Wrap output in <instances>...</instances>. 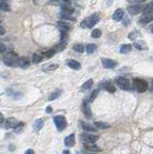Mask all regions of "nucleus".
Segmentation results:
<instances>
[{"label":"nucleus","instance_id":"2","mask_svg":"<svg viewBox=\"0 0 153 154\" xmlns=\"http://www.w3.org/2000/svg\"><path fill=\"white\" fill-rule=\"evenodd\" d=\"M98 21H99V16L98 14H93L92 16H90L88 19H84L81 22V27L82 28H93Z\"/></svg>","mask_w":153,"mask_h":154},{"label":"nucleus","instance_id":"32","mask_svg":"<svg viewBox=\"0 0 153 154\" xmlns=\"http://www.w3.org/2000/svg\"><path fill=\"white\" fill-rule=\"evenodd\" d=\"M55 53H56V49H55V47H53V48H50L49 50H47L46 52H44L43 55L46 56V58L49 59L55 55Z\"/></svg>","mask_w":153,"mask_h":154},{"label":"nucleus","instance_id":"37","mask_svg":"<svg viewBox=\"0 0 153 154\" xmlns=\"http://www.w3.org/2000/svg\"><path fill=\"white\" fill-rule=\"evenodd\" d=\"M138 32L137 31H133V32H131L129 35H128V39H131V41H134L135 39L137 38V36H138Z\"/></svg>","mask_w":153,"mask_h":154},{"label":"nucleus","instance_id":"24","mask_svg":"<svg viewBox=\"0 0 153 154\" xmlns=\"http://www.w3.org/2000/svg\"><path fill=\"white\" fill-rule=\"evenodd\" d=\"M61 94H62V91H61V90H58V91H56V92H52L51 94H49V96H48V100H49V101L55 100V99H57V98H59L60 96H61Z\"/></svg>","mask_w":153,"mask_h":154},{"label":"nucleus","instance_id":"6","mask_svg":"<svg viewBox=\"0 0 153 154\" xmlns=\"http://www.w3.org/2000/svg\"><path fill=\"white\" fill-rule=\"evenodd\" d=\"M98 140H99V137L94 134L83 133L81 135V141L85 144H96Z\"/></svg>","mask_w":153,"mask_h":154},{"label":"nucleus","instance_id":"39","mask_svg":"<svg viewBox=\"0 0 153 154\" xmlns=\"http://www.w3.org/2000/svg\"><path fill=\"white\" fill-rule=\"evenodd\" d=\"M6 33V30L4 27H2L1 25H0V36H3V35H5Z\"/></svg>","mask_w":153,"mask_h":154},{"label":"nucleus","instance_id":"36","mask_svg":"<svg viewBox=\"0 0 153 154\" xmlns=\"http://www.w3.org/2000/svg\"><path fill=\"white\" fill-rule=\"evenodd\" d=\"M143 12H146L147 13V14H151V12H152V2H150L148 5H146V8H143Z\"/></svg>","mask_w":153,"mask_h":154},{"label":"nucleus","instance_id":"16","mask_svg":"<svg viewBox=\"0 0 153 154\" xmlns=\"http://www.w3.org/2000/svg\"><path fill=\"white\" fill-rule=\"evenodd\" d=\"M152 19H153V16L151 14H146L145 16H143L140 20H139V24H141V25H146L147 23H149L152 21Z\"/></svg>","mask_w":153,"mask_h":154},{"label":"nucleus","instance_id":"9","mask_svg":"<svg viewBox=\"0 0 153 154\" xmlns=\"http://www.w3.org/2000/svg\"><path fill=\"white\" fill-rule=\"evenodd\" d=\"M19 121H16L15 118H9L8 120L5 121V123H4V128L5 129H11V128H16V126L17 125V123H19Z\"/></svg>","mask_w":153,"mask_h":154},{"label":"nucleus","instance_id":"20","mask_svg":"<svg viewBox=\"0 0 153 154\" xmlns=\"http://www.w3.org/2000/svg\"><path fill=\"white\" fill-rule=\"evenodd\" d=\"M58 26L62 29V31H65V32H67V31H69L71 29V26L70 24L66 23V21H58Z\"/></svg>","mask_w":153,"mask_h":154},{"label":"nucleus","instance_id":"17","mask_svg":"<svg viewBox=\"0 0 153 154\" xmlns=\"http://www.w3.org/2000/svg\"><path fill=\"white\" fill-rule=\"evenodd\" d=\"M123 16H124V12L122 9H116L113 14V19L116 21H119L122 19Z\"/></svg>","mask_w":153,"mask_h":154},{"label":"nucleus","instance_id":"14","mask_svg":"<svg viewBox=\"0 0 153 154\" xmlns=\"http://www.w3.org/2000/svg\"><path fill=\"white\" fill-rule=\"evenodd\" d=\"M16 65H19V67L21 68H29L30 62L28 61V59L25 58V57H21V58H19V60H17Z\"/></svg>","mask_w":153,"mask_h":154},{"label":"nucleus","instance_id":"34","mask_svg":"<svg viewBox=\"0 0 153 154\" xmlns=\"http://www.w3.org/2000/svg\"><path fill=\"white\" fill-rule=\"evenodd\" d=\"M101 31L99 29H94L93 32H92V37L94 38V39H98V38H100L101 37Z\"/></svg>","mask_w":153,"mask_h":154},{"label":"nucleus","instance_id":"44","mask_svg":"<svg viewBox=\"0 0 153 154\" xmlns=\"http://www.w3.org/2000/svg\"><path fill=\"white\" fill-rule=\"evenodd\" d=\"M63 153H64V154H70V152L69 150H64V151H63Z\"/></svg>","mask_w":153,"mask_h":154},{"label":"nucleus","instance_id":"11","mask_svg":"<svg viewBox=\"0 0 153 154\" xmlns=\"http://www.w3.org/2000/svg\"><path fill=\"white\" fill-rule=\"evenodd\" d=\"M80 124H81V127H82V129L84 131H86V132H96V128L93 124H91V123L83 121H80Z\"/></svg>","mask_w":153,"mask_h":154},{"label":"nucleus","instance_id":"29","mask_svg":"<svg viewBox=\"0 0 153 154\" xmlns=\"http://www.w3.org/2000/svg\"><path fill=\"white\" fill-rule=\"evenodd\" d=\"M73 50L78 52V53H83V52L85 51V46L82 45V43H75V45L72 46Z\"/></svg>","mask_w":153,"mask_h":154},{"label":"nucleus","instance_id":"23","mask_svg":"<svg viewBox=\"0 0 153 154\" xmlns=\"http://www.w3.org/2000/svg\"><path fill=\"white\" fill-rule=\"evenodd\" d=\"M58 68H59V65H56V64H49L47 65H46L43 70V71H46V72H48V71H54V70H56Z\"/></svg>","mask_w":153,"mask_h":154},{"label":"nucleus","instance_id":"3","mask_svg":"<svg viewBox=\"0 0 153 154\" xmlns=\"http://www.w3.org/2000/svg\"><path fill=\"white\" fill-rule=\"evenodd\" d=\"M133 85L138 92H145L148 89V83L145 79L142 78H134Z\"/></svg>","mask_w":153,"mask_h":154},{"label":"nucleus","instance_id":"40","mask_svg":"<svg viewBox=\"0 0 153 154\" xmlns=\"http://www.w3.org/2000/svg\"><path fill=\"white\" fill-rule=\"evenodd\" d=\"M24 154H35V151L33 150V149L29 148V149H27V150L25 151V153H24Z\"/></svg>","mask_w":153,"mask_h":154},{"label":"nucleus","instance_id":"13","mask_svg":"<svg viewBox=\"0 0 153 154\" xmlns=\"http://www.w3.org/2000/svg\"><path fill=\"white\" fill-rule=\"evenodd\" d=\"M84 148L86 149L87 151H91V152H100L101 148L99 147H97L96 144H84Z\"/></svg>","mask_w":153,"mask_h":154},{"label":"nucleus","instance_id":"7","mask_svg":"<svg viewBox=\"0 0 153 154\" xmlns=\"http://www.w3.org/2000/svg\"><path fill=\"white\" fill-rule=\"evenodd\" d=\"M101 63H102V65L103 68H115L116 67V65H118V63H116V61L112 60V59H107V58H102L101 59Z\"/></svg>","mask_w":153,"mask_h":154},{"label":"nucleus","instance_id":"4","mask_svg":"<svg viewBox=\"0 0 153 154\" xmlns=\"http://www.w3.org/2000/svg\"><path fill=\"white\" fill-rule=\"evenodd\" d=\"M116 84L120 90L122 91H128L131 89V82L128 78L123 76H119L116 78Z\"/></svg>","mask_w":153,"mask_h":154},{"label":"nucleus","instance_id":"43","mask_svg":"<svg viewBox=\"0 0 153 154\" xmlns=\"http://www.w3.org/2000/svg\"><path fill=\"white\" fill-rule=\"evenodd\" d=\"M6 50V46L4 45H0V52H4Z\"/></svg>","mask_w":153,"mask_h":154},{"label":"nucleus","instance_id":"21","mask_svg":"<svg viewBox=\"0 0 153 154\" xmlns=\"http://www.w3.org/2000/svg\"><path fill=\"white\" fill-rule=\"evenodd\" d=\"M62 10L64 11V14H66V15H72L74 13V8H72L71 6H67V5H64V4H62Z\"/></svg>","mask_w":153,"mask_h":154},{"label":"nucleus","instance_id":"8","mask_svg":"<svg viewBox=\"0 0 153 154\" xmlns=\"http://www.w3.org/2000/svg\"><path fill=\"white\" fill-rule=\"evenodd\" d=\"M81 108H82V112L84 113V115L86 116L87 118H92L93 116V113H92V110H91V107H90V104L87 100H84L82 102V106H81Z\"/></svg>","mask_w":153,"mask_h":154},{"label":"nucleus","instance_id":"41","mask_svg":"<svg viewBox=\"0 0 153 154\" xmlns=\"http://www.w3.org/2000/svg\"><path fill=\"white\" fill-rule=\"evenodd\" d=\"M4 121H5V118H4L2 113H0V124H1V123H3Z\"/></svg>","mask_w":153,"mask_h":154},{"label":"nucleus","instance_id":"12","mask_svg":"<svg viewBox=\"0 0 153 154\" xmlns=\"http://www.w3.org/2000/svg\"><path fill=\"white\" fill-rule=\"evenodd\" d=\"M75 144V134L72 133L65 138V146L66 147H72Z\"/></svg>","mask_w":153,"mask_h":154},{"label":"nucleus","instance_id":"38","mask_svg":"<svg viewBox=\"0 0 153 154\" xmlns=\"http://www.w3.org/2000/svg\"><path fill=\"white\" fill-rule=\"evenodd\" d=\"M127 1L129 3H131L132 5H133V4H134V5H140V4L145 2L146 0H127Z\"/></svg>","mask_w":153,"mask_h":154},{"label":"nucleus","instance_id":"5","mask_svg":"<svg viewBox=\"0 0 153 154\" xmlns=\"http://www.w3.org/2000/svg\"><path fill=\"white\" fill-rule=\"evenodd\" d=\"M53 121L55 123V126L58 131H63L66 129V127L67 125V121L66 120V118L64 116L58 115L53 118Z\"/></svg>","mask_w":153,"mask_h":154},{"label":"nucleus","instance_id":"27","mask_svg":"<svg viewBox=\"0 0 153 154\" xmlns=\"http://www.w3.org/2000/svg\"><path fill=\"white\" fill-rule=\"evenodd\" d=\"M103 88L109 92H116V87H114V85H112L111 82L104 83V84H103Z\"/></svg>","mask_w":153,"mask_h":154},{"label":"nucleus","instance_id":"18","mask_svg":"<svg viewBox=\"0 0 153 154\" xmlns=\"http://www.w3.org/2000/svg\"><path fill=\"white\" fill-rule=\"evenodd\" d=\"M43 124H44V122H43V121L42 120V118H38V120H36L34 121V123H33V128H34L35 131L39 132V131L42 130Z\"/></svg>","mask_w":153,"mask_h":154},{"label":"nucleus","instance_id":"10","mask_svg":"<svg viewBox=\"0 0 153 154\" xmlns=\"http://www.w3.org/2000/svg\"><path fill=\"white\" fill-rule=\"evenodd\" d=\"M143 10V7L141 5H130L127 7V11L130 15H137Z\"/></svg>","mask_w":153,"mask_h":154},{"label":"nucleus","instance_id":"45","mask_svg":"<svg viewBox=\"0 0 153 154\" xmlns=\"http://www.w3.org/2000/svg\"><path fill=\"white\" fill-rule=\"evenodd\" d=\"M75 154H79V152H78V151H76V152H75Z\"/></svg>","mask_w":153,"mask_h":154},{"label":"nucleus","instance_id":"33","mask_svg":"<svg viewBox=\"0 0 153 154\" xmlns=\"http://www.w3.org/2000/svg\"><path fill=\"white\" fill-rule=\"evenodd\" d=\"M61 19H66V20H69V21H76V19L73 16H71L69 15H66V14H61Z\"/></svg>","mask_w":153,"mask_h":154},{"label":"nucleus","instance_id":"35","mask_svg":"<svg viewBox=\"0 0 153 154\" xmlns=\"http://www.w3.org/2000/svg\"><path fill=\"white\" fill-rule=\"evenodd\" d=\"M98 92H99V90H94L92 92V94H91V96H90V99H89L90 102H93V100L96 99V97L97 94H98Z\"/></svg>","mask_w":153,"mask_h":154},{"label":"nucleus","instance_id":"22","mask_svg":"<svg viewBox=\"0 0 153 154\" xmlns=\"http://www.w3.org/2000/svg\"><path fill=\"white\" fill-rule=\"evenodd\" d=\"M131 50H132V45H123L120 46L119 52L121 54H126V53H129Z\"/></svg>","mask_w":153,"mask_h":154},{"label":"nucleus","instance_id":"31","mask_svg":"<svg viewBox=\"0 0 153 154\" xmlns=\"http://www.w3.org/2000/svg\"><path fill=\"white\" fill-rule=\"evenodd\" d=\"M31 61H32L33 64H40V62H43V57L39 55V54H33L31 57Z\"/></svg>","mask_w":153,"mask_h":154},{"label":"nucleus","instance_id":"26","mask_svg":"<svg viewBox=\"0 0 153 154\" xmlns=\"http://www.w3.org/2000/svg\"><path fill=\"white\" fill-rule=\"evenodd\" d=\"M93 79H89V80H87L82 85V90L83 91H88L93 87Z\"/></svg>","mask_w":153,"mask_h":154},{"label":"nucleus","instance_id":"46","mask_svg":"<svg viewBox=\"0 0 153 154\" xmlns=\"http://www.w3.org/2000/svg\"><path fill=\"white\" fill-rule=\"evenodd\" d=\"M90 154H93V153H90Z\"/></svg>","mask_w":153,"mask_h":154},{"label":"nucleus","instance_id":"1","mask_svg":"<svg viewBox=\"0 0 153 154\" xmlns=\"http://www.w3.org/2000/svg\"><path fill=\"white\" fill-rule=\"evenodd\" d=\"M17 60H19V56L15 52H7L3 56L4 64L8 65V67H15V65H16Z\"/></svg>","mask_w":153,"mask_h":154},{"label":"nucleus","instance_id":"30","mask_svg":"<svg viewBox=\"0 0 153 154\" xmlns=\"http://www.w3.org/2000/svg\"><path fill=\"white\" fill-rule=\"evenodd\" d=\"M96 48H97L96 45H94V43H89L86 46V51L88 54H92L96 50Z\"/></svg>","mask_w":153,"mask_h":154},{"label":"nucleus","instance_id":"19","mask_svg":"<svg viewBox=\"0 0 153 154\" xmlns=\"http://www.w3.org/2000/svg\"><path fill=\"white\" fill-rule=\"evenodd\" d=\"M94 127L99 129H108L110 128V124L104 121H96L94 122Z\"/></svg>","mask_w":153,"mask_h":154},{"label":"nucleus","instance_id":"25","mask_svg":"<svg viewBox=\"0 0 153 154\" xmlns=\"http://www.w3.org/2000/svg\"><path fill=\"white\" fill-rule=\"evenodd\" d=\"M0 10L3 12H9L10 11V6L7 3L6 0H0Z\"/></svg>","mask_w":153,"mask_h":154},{"label":"nucleus","instance_id":"28","mask_svg":"<svg viewBox=\"0 0 153 154\" xmlns=\"http://www.w3.org/2000/svg\"><path fill=\"white\" fill-rule=\"evenodd\" d=\"M134 46L136 47L137 49H139V50H145V49H146V48H147L146 45L143 41L134 42Z\"/></svg>","mask_w":153,"mask_h":154},{"label":"nucleus","instance_id":"15","mask_svg":"<svg viewBox=\"0 0 153 154\" xmlns=\"http://www.w3.org/2000/svg\"><path fill=\"white\" fill-rule=\"evenodd\" d=\"M66 65H67V67H69L70 68H72L74 70H79L81 68V64L79 63L78 61L73 60V59L67 61L66 62Z\"/></svg>","mask_w":153,"mask_h":154},{"label":"nucleus","instance_id":"42","mask_svg":"<svg viewBox=\"0 0 153 154\" xmlns=\"http://www.w3.org/2000/svg\"><path fill=\"white\" fill-rule=\"evenodd\" d=\"M46 112L47 114H51V113H52V107H51V106H48V107H46Z\"/></svg>","mask_w":153,"mask_h":154}]
</instances>
